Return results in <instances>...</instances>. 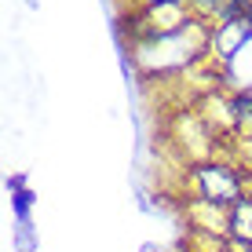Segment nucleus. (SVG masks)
<instances>
[{
  "label": "nucleus",
  "mask_w": 252,
  "mask_h": 252,
  "mask_svg": "<svg viewBox=\"0 0 252 252\" xmlns=\"http://www.w3.org/2000/svg\"><path fill=\"white\" fill-rule=\"evenodd\" d=\"M241 7H245V11L252 15V0H241Z\"/></svg>",
  "instance_id": "7"
},
{
  "label": "nucleus",
  "mask_w": 252,
  "mask_h": 252,
  "mask_svg": "<svg viewBox=\"0 0 252 252\" xmlns=\"http://www.w3.org/2000/svg\"><path fill=\"white\" fill-rule=\"evenodd\" d=\"M183 183L190 197H201V201H216V205H234L245 197L249 190V172L234 168L227 161H205L183 172Z\"/></svg>",
  "instance_id": "1"
},
{
  "label": "nucleus",
  "mask_w": 252,
  "mask_h": 252,
  "mask_svg": "<svg viewBox=\"0 0 252 252\" xmlns=\"http://www.w3.org/2000/svg\"><path fill=\"white\" fill-rule=\"evenodd\" d=\"M227 252H230V249H227Z\"/></svg>",
  "instance_id": "8"
},
{
  "label": "nucleus",
  "mask_w": 252,
  "mask_h": 252,
  "mask_svg": "<svg viewBox=\"0 0 252 252\" xmlns=\"http://www.w3.org/2000/svg\"><path fill=\"white\" fill-rule=\"evenodd\" d=\"M150 4H172V0H139V7H150Z\"/></svg>",
  "instance_id": "6"
},
{
  "label": "nucleus",
  "mask_w": 252,
  "mask_h": 252,
  "mask_svg": "<svg viewBox=\"0 0 252 252\" xmlns=\"http://www.w3.org/2000/svg\"><path fill=\"white\" fill-rule=\"evenodd\" d=\"M249 37H252V15H241V19H230V22L216 26V30L208 33V59H216L220 66L230 63V59L249 44Z\"/></svg>",
  "instance_id": "2"
},
{
  "label": "nucleus",
  "mask_w": 252,
  "mask_h": 252,
  "mask_svg": "<svg viewBox=\"0 0 252 252\" xmlns=\"http://www.w3.org/2000/svg\"><path fill=\"white\" fill-rule=\"evenodd\" d=\"M15 249L19 252H33V227L26 216H19V230H15Z\"/></svg>",
  "instance_id": "5"
},
{
  "label": "nucleus",
  "mask_w": 252,
  "mask_h": 252,
  "mask_svg": "<svg viewBox=\"0 0 252 252\" xmlns=\"http://www.w3.org/2000/svg\"><path fill=\"white\" fill-rule=\"evenodd\" d=\"M187 223L190 230L212 234V238H227L230 241V208L216 205V201H201V197H187Z\"/></svg>",
  "instance_id": "3"
},
{
  "label": "nucleus",
  "mask_w": 252,
  "mask_h": 252,
  "mask_svg": "<svg viewBox=\"0 0 252 252\" xmlns=\"http://www.w3.org/2000/svg\"><path fill=\"white\" fill-rule=\"evenodd\" d=\"M230 245L252 252V197L230 205Z\"/></svg>",
  "instance_id": "4"
}]
</instances>
